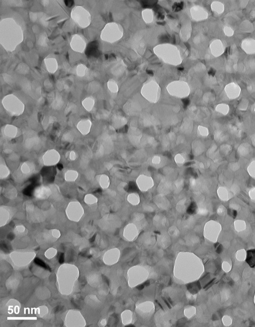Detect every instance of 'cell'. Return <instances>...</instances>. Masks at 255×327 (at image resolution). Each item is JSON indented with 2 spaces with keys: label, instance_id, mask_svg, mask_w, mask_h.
<instances>
[{
  "label": "cell",
  "instance_id": "3957f363",
  "mask_svg": "<svg viewBox=\"0 0 255 327\" xmlns=\"http://www.w3.org/2000/svg\"><path fill=\"white\" fill-rule=\"evenodd\" d=\"M66 213L69 220L72 221L78 222L83 216L84 210L80 203L74 201L71 202L67 205Z\"/></svg>",
  "mask_w": 255,
  "mask_h": 327
},
{
  "label": "cell",
  "instance_id": "9c48e42d",
  "mask_svg": "<svg viewBox=\"0 0 255 327\" xmlns=\"http://www.w3.org/2000/svg\"><path fill=\"white\" fill-rule=\"evenodd\" d=\"M51 190L49 188L45 186H40L35 190L34 195L38 199H47L51 194Z\"/></svg>",
  "mask_w": 255,
  "mask_h": 327
},
{
  "label": "cell",
  "instance_id": "83f0119b",
  "mask_svg": "<svg viewBox=\"0 0 255 327\" xmlns=\"http://www.w3.org/2000/svg\"><path fill=\"white\" fill-rule=\"evenodd\" d=\"M63 139H64V140H66V141H71L73 140V136L71 134H69V132H68L67 134H65L63 135Z\"/></svg>",
  "mask_w": 255,
  "mask_h": 327
},
{
  "label": "cell",
  "instance_id": "836d02e7",
  "mask_svg": "<svg viewBox=\"0 0 255 327\" xmlns=\"http://www.w3.org/2000/svg\"><path fill=\"white\" fill-rule=\"evenodd\" d=\"M168 300L170 304H171V305L173 304V302L171 301V299L170 298H168Z\"/></svg>",
  "mask_w": 255,
  "mask_h": 327
},
{
  "label": "cell",
  "instance_id": "f546056e",
  "mask_svg": "<svg viewBox=\"0 0 255 327\" xmlns=\"http://www.w3.org/2000/svg\"><path fill=\"white\" fill-rule=\"evenodd\" d=\"M144 288V285H139L137 287V289L139 290H142Z\"/></svg>",
  "mask_w": 255,
  "mask_h": 327
},
{
  "label": "cell",
  "instance_id": "4fadbf2b",
  "mask_svg": "<svg viewBox=\"0 0 255 327\" xmlns=\"http://www.w3.org/2000/svg\"><path fill=\"white\" fill-rule=\"evenodd\" d=\"M78 177V173L75 170H69L66 172L64 178L66 181L73 182L75 181Z\"/></svg>",
  "mask_w": 255,
  "mask_h": 327
},
{
  "label": "cell",
  "instance_id": "52a82bcc",
  "mask_svg": "<svg viewBox=\"0 0 255 327\" xmlns=\"http://www.w3.org/2000/svg\"><path fill=\"white\" fill-rule=\"evenodd\" d=\"M71 45L73 50L80 53L83 52L86 46L85 42L83 38L79 35H75L73 37Z\"/></svg>",
  "mask_w": 255,
  "mask_h": 327
},
{
  "label": "cell",
  "instance_id": "ffe728a7",
  "mask_svg": "<svg viewBox=\"0 0 255 327\" xmlns=\"http://www.w3.org/2000/svg\"><path fill=\"white\" fill-rule=\"evenodd\" d=\"M62 103L63 102H62V100L61 96H57V97H55V99L53 101L52 105L53 107L55 109H59L62 106Z\"/></svg>",
  "mask_w": 255,
  "mask_h": 327
},
{
  "label": "cell",
  "instance_id": "5bb4252c",
  "mask_svg": "<svg viewBox=\"0 0 255 327\" xmlns=\"http://www.w3.org/2000/svg\"><path fill=\"white\" fill-rule=\"evenodd\" d=\"M94 100L92 97H88L86 98L82 102L83 107L87 111H91L94 106Z\"/></svg>",
  "mask_w": 255,
  "mask_h": 327
},
{
  "label": "cell",
  "instance_id": "2e32d148",
  "mask_svg": "<svg viewBox=\"0 0 255 327\" xmlns=\"http://www.w3.org/2000/svg\"><path fill=\"white\" fill-rule=\"evenodd\" d=\"M84 201L87 205H93L97 202L98 199L92 194H88L84 197Z\"/></svg>",
  "mask_w": 255,
  "mask_h": 327
},
{
  "label": "cell",
  "instance_id": "d590c367",
  "mask_svg": "<svg viewBox=\"0 0 255 327\" xmlns=\"http://www.w3.org/2000/svg\"><path fill=\"white\" fill-rule=\"evenodd\" d=\"M127 327H134V325H128V326H127Z\"/></svg>",
  "mask_w": 255,
  "mask_h": 327
},
{
  "label": "cell",
  "instance_id": "8fae6325",
  "mask_svg": "<svg viewBox=\"0 0 255 327\" xmlns=\"http://www.w3.org/2000/svg\"><path fill=\"white\" fill-rule=\"evenodd\" d=\"M3 132L6 136L10 138H14L18 134V129L13 125H7L3 129Z\"/></svg>",
  "mask_w": 255,
  "mask_h": 327
},
{
  "label": "cell",
  "instance_id": "e575fe53",
  "mask_svg": "<svg viewBox=\"0 0 255 327\" xmlns=\"http://www.w3.org/2000/svg\"><path fill=\"white\" fill-rule=\"evenodd\" d=\"M171 278H170V282H169V284H168V285H171Z\"/></svg>",
  "mask_w": 255,
  "mask_h": 327
},
{
  "label": "cell",
  "instance_id": "d6986e66",
  "mask_svg": "<svg viewBox=\"0 0 255 327\" xmlns=\"http://www.w3.org/2000/svg\"><path fill=\"white\" fill-rule=\"evenodd\" d=\"M10 174V170L5 164H1L0 166V178L1 179H5L7 178Z\"/></svg>",
  "mask_w": 255,
  "mask_h": 327
},
{
  "label": "cell",
  "instance_id": "8992f818",
  "mask_svg": "<svg viewBox=\"0 0 255 327\" xmlns=\"http://www.w3.org/2000/svg\"><path fill=\"white\" fill-rule=\"evenodd\" d=\"M61 159V155L56 150H48L43 155V163L46 166H52L57 164Z\"/></svg>",
  "mask_w": 255,
  "mask_h": 327
},
{
  "label": "cell",
  "instance_id": "cb8c5ba5",
  "mask_svg": "<svg viewBox=\"0 0 255 327\" xmlns=\"http://www.w3.org/2000/svg\"><path fill=\"white\" fill-rule=\"evenodd\" d=\"M247 262L250 265L251 267H254L255 265V254L254 252H252L251 254H250L248 255Z\"/></svg>",
  "mask_w": 255,
  "mask_h": 327
},
{
  "label": "cell",
  "instance_id": "7402d4cb",
  "mask_svg": "<svg viewBox=\"0 0 255 327\" xmlns=\"http://www.w3.org/2000/svg\"><path fill=\"white\" fill-rule=\"evenodd\" d=\"M16 190L15 189L10 188L9 190H5L6 192L5 193V195L7 197L9 198L10 199H14V198L16 197L17 195Z\"/></svg>",
  "mask_w": 255,
  "mask_h": 327
},
{
  "label": "cell",
  "instance_id": "7a4b0ae2",
  "mask_svg": "<svg viewBox=\"0 0 255 327\" xmlns=\"http://www.w3.org/2000/svg\"><path fill=\"white\" fill-rule=\"evenodd\" d=\"M3 105L7 111L11 115L19 116L23 113L25 106L14 95H9L3 99Z\"/></svg>",
  "mask_w": 255,
  "mask_h": 327
},
{
  "label": "cell",
  "instance_id": "ba28073f",
  "mask_svg": "<svg viewBox=\"0 0 255 327\" xmlns=\"http://www.w3.org/2000/svg\"><path fill=\"white\" fill-rule=\"evenodd\" d=\"M91 126L92 123L90 120H83L78 122L77 127L82 135H86L90 132Z\"/></svg>",
  "mask_w": 255,
  "mask_h": 327
},
{
  "label": "cell",
  "instance_id": "5b68a950",
  "mask_svg": "<svg viewBox=\"0 0 255 327\" xmlns=\"http://www.w3.org/2000/svg\"><path fill=\"white\" fill-rule=\"evenodd\" d=\"M35 254L34 252H14L11 254V260L15 264L18 266H25L29 264L34 258Z\"/></svg>",
  "mask_w": 255,
  "mask_h": 327
},
{
  "label": "cell",
  "instance_id": "9a60e30c",
  "mask_svg": "<svg viewBox=\"0 0 255 327\" xmlns=\"http://www.w3.org/2000/svg\"><path fill=\"white\" fill-rule=\"evenodd\" d=\"M33 169H34V167L33 165L30 163L28 162H24V164L21 165V168H20L21 173L26 175L32 173Z\"/></svg>",
  "mask_w": 255,
  "mask_h": 327
},
{
  "label": "cell",
  "instance_id": "4316f807",
  "mask_svg": "<svg viewBox=\"0 0 255 327\" xmlns=\"http://www.w3.org/2000/svg\"><path fill=\"white\" fill-rule=\"evenodd\" d=\"M68 154V153H67ZM68 156L69 157V159L72 160V161H74L76 159L77 157V155L75 151H71V152H69L68 153Z\"/></svg>",
  "mask_w": 255,
  "mask_h": 327
},
{
  "label": "cell",
  "instance_id": "e0dca14e",
  "mask_svg": "<svg viewBox=\"0 0 255 327\" xmlns=\"http://www.w3.org/2000/svg\"><path fill=\"white\" fill-rule=\"evenodd\" d=\"M218 194L220 199L223 201H228L229 200V193L228 192L227 190L224 188L220 187L218 190Z\"/></svg>",
  "mask_w": 255,
  "mask_h": 327
},
{
  "label": "cell",
  "instance_id": "277c9868",
  "mask_svg": "<svg viewBox=\"0 0 255 327\" xmlns=\"http://www.w3.org/2000/svg\"><path fill=\"white\" fill-rule=\"evenodd\" d=\"M71 17L76 23L83 28L88 26L90 23V14L81 7H75L72 10Z\"/></svg>",
  "mask_w": 255,
  "mask_h": 327
},
{
  "label": "cell",
  "instance_id": "6da1fadb",
  "mask_svg": "<svg viewBox=\"0 0 255 327\" xmlns=\"http://www.w3.org/2000/svg\"><path fill=\"white\" fill-rule=\"evenodd\" d=\"M58 270L57 282L59 285V291L63 295H69L72 292L75 282L79 275L78 270L75 266L71 265L69 272L68 270V264L62 265Z\"/></svg>",
  "mask_w": 255,
  "mask_h": 327
},
{
  "label": "cell",
  "instance_id": "30bf717a",
  "mask_svg": "<svg viewBox=\"0 0 255 327\" xmlns=\"http://www.w3.org/2000/svg\"><path fill=\"white\" fill-rule=\"evenodd\" d=\"M0 216H1V226L6 224L7 222L10 219L11 214L7 207H1L0 209Z\"/></svg>",
  "mask_w": 255,
  "mask_h": 327
},
{
  "label": "cell",
  "instance_id": "4dcf8cb0",
  "mask_svg": "<svg viewBox=\"0 0 255 327\" xmlns=\"http://www.w3.org/2000/svg\"><path fill=\"white\" fill-rule=\"evenodd\" d=\"M162 299L163 300V301H165V303H166V305H167V307H168V308L171 309V305H170V304H169V303H168V302H167V301H166V299H165L163 297H162Z\"/></svg>",
  "mask_w": 255,
  "mask_h": 327
},
{
  "label": "cell",
  "instance_id": "603a6c76",
  "mask_svg": "<svg viewBox=\"0 0 255 327\" xmlns=\"http://www.w3.org/2000/svg\"><path fill=\"white\" fill-rule=\"evenodd\" d=\"M86 71V68L83 64H80L77 68V73L79 77H83L85 76Z\"/></svg>",
  "mask_w": 255,
  "mask_h": 327
},
{
  "label": "cell",
  "instance_id": "f1b7e54d",
  "mask_svg": "<svg viewBox=\"0 0 255 327\" xmlns=\"http://www.w3.org/2000/svg\"><path fill=\"white\" fill-rule=\"evenodd\" d=\"M249 195L252 200H255V188L252 189L249 192Z\"/></svg>",
  "mask_w": 255,
  "mask_h": 327
},
{
  "label": "cell",
  "instance_id": "d6a6232c",
  "mask_svg": "<svg viewBox=\"0 0 255 327\" xmlns=\"http://www.w3.org/2000/svg\"><path fill=\"white\" fill-rule=\"evenodd\" d=\"M156 302L158 305H159V306L161 307V308L163 310H164L163 309V308L162 307V305H161V304L157 301V300H156Z\"/></svg>",
  "mask_w": 255,
  "mask_h": 327
},
{
  "label": "cell",
  "instance_id": "484cf974",
  "mask_svg": "<svg viewBox=\"0 0 255 327\" xmlns=\"http://www.w3.org/2000/svg\"><path fill=\"white\" fill-rule=\"evenodd\" d=\"M50 232L54 239H58L61 237V232L57 229H52L50 230Z\"/></svg>",
  "mask_w": 255,
  "mask_h": 327
},
{
  "label": "cell",
  "instance_id": "7c38bea8",
  "mask_svg": "<svg viewBox=\"0 0 255 327\" xmlns=\"http://www.w3.org/2000/svg\"><path fill=\"white\" fill-rule=\"evenodd\" d=\"M48 71L50 73H54L57 69V60L54 59H46L44 60Z\"/></svg>",
  "mask_w": 255,
  "mask_h": 327
},
{
  "label": "cell",
  "instance_id": "44dd1931",
  "mask_svg": "<svg viewBox=\"0 0 255 327\" xmlns=\"http://www.w3.org/2000/svg\"><path fill=\"white\" fill-rule=\"evenodd\" d=\"M57 249L54 248H50L46 251L44 255L48 259H50L53 258L57 255Z\"/></svg>",
  "mask_w": 255,
  "mask_h": 327
},
{
  "label": "cell",
  "instance_id": "1f68e13d",
  "mask_svg": "<svg viewBox=\"0 0 255 327\" xmlns=\"http://www.w3.org/2000/svg\"><path fill=\"white\" fill-rule=\"evenodd\" d=\"M150 282L149 280L147 281H146L145 283H143V285L146 286H148L150 285Z\"/></svg>",
  "mask_w": 255,
  "mask_h": 327
},
{
  "label": "cell",
  "instance_id": "ac0fdd59",
  "mask_svg": "<svg viewBox=\"0 0 255 327\" xmlns=\"http://www.w3.org/2000/svg\"><path fill=\"white\" fill-rule=\"evenodd\" d=\"M98 180L100 185L102 188H106L108 187L109 184V180L108 176L105 175H100L99 178H98Z\"/></svg>",
  "mask_w": 255,
  "mask_h": 327
},
{
  "label": "cell",
  "instance_id": "d4e9b609",
  "mask_svg": "<svg viewBox=\"0 0 255 327\" xmlns=\"http://www.w3.org/2000/svg\"><path fill=\"white\" fill-rule=\"evenodd\" d=\"M16 233V234H20L24 233L25 231V228L23 225L17 226L15 228Z\"/></svg>",
  "mask_w": 255,
  "mask_h": 327
}]
</instances>
